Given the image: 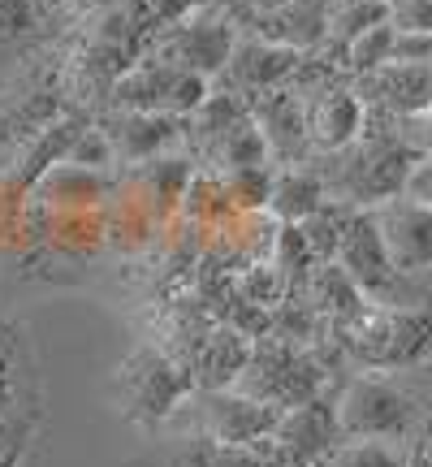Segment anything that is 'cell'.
<instances>
[{"label":"cell","mask_w":432,"mask_h":467,"mask_svg":"<svg viewBox=\"0 0 432 467\" xmlns=\"http://www.w3.org/2000/svg\"><path fill=\"white\" fill-rule=\"evenodd\" d=\"M208 156L221 165V173H233V169H255V165H268V161H273V156H268L264 134H260V126L251 121V113L242 117L233 130L221 134L212 148H208Z\"/></svg>","instance_id":"obj_23"},{"label":"cell","mask_w":432,"mask_h":467,"mask_svg":"<svg viewBox=\"0 0 432 467\" xmlns=\"http://www.w3.org/2000/svg\"><path fill=\"white\" fill-rule=\"evenodd\" d=\"M14 394H17V372H14V355L9 347L0 342V416L14 407Z\"/></svg>","instance_id":"obj_35"},{"label":"cell","mask_w":432,"mask_h":467,"mask_svg":"<svg viewBox=\"0 0 432 467\" xmlns=\"http://www.w3.org/2000/svg\"><path fill=\"white\" fill-rule=\"evenodd\" d=\"M389 26L411 35H432V0H389Z\"/></svg>","instance_id":"obj_32"},{"label":"cell","mask_w":432,"mask_h":467,"mask_svg":"<svg viewBox=\"0 0 432 467\" xmlns=\"http://www.w3.org/2000/svg\"><path fill=\"white\" fill-rule=\"evenodd\" d=\"M398 139L402 148L411 151L416 161L432 156V109H416V113H402L398 117Z\"/></svg>","instance_id":"obj_31"},{"label":"cell","mask_w":432,"mask_h":467,"mask_svg":"<svg viewBox=\"0 0 432 467\" xmlns=\"http://www.w3.org/2000/svg\"><path fill=\"white\" fill-rule=\"evenodd\" d=\"M83 126H87L83 117H57V121H48V126L39 130V139L26 143V151H22V165L14 169V186H26V191H31L52 165H61L69 143L78 139Z\"/></svg>","instance_id":"obj_21"},{"label":"cell","mask_w":432,"mask_h":467,"mask_svg":"<svg viewBox=\"0 0 432 467\" xmlns=\"http://www.w3.org/2000/svg\"><path fill=\"white\" fill-rule=\"evenodd\" d=\"M337 265L350 273V282L364 290L372 303H398V285L406 282L389 251L381 243V230L372 221V208H346L342 221V243H337Z\"/></svg>","instance_id":"obj_6"},{"label":"cell","mask_w":432,"mask_h":467,"mask_svg":"<svg viewBox=\"0 0 432 467\" xmlns=\"http://www.w3.org/2000/svg\"><path fill=\"white\" fill-rule=\"evenodd\" d=\"M273 165H255V169H233L225 173V191H230L233 213H268L273 200Z\"/></svg>","instance_id":"obj_27"},{"label":"cell","mask_w":432,"mask_h":467,"mask_svg":"<svg viewBox=\"0 0 432 467\" xmlns=\"http://www.w3.org/2000/svg\"><path fill=\"white\" fill-rule=\"evenodd\" d=\"M69 165H83L91 169V173H108V169L117 165V151H113V139L104 134L100 121H87L83 130H78V139L69 143L66 151Z\"/></svg>","instance_id":"obj_28"},{"label":"cell","mask_w":432,"mask_h":467,"mask_svg":"<svg viewBox=\"0 0 432 467\" xmlns=\"http://www.w3.org/2000/svg\"><path fill=\"white\" fill-rule=\"evenodd\" d=\"M277 451L294 467H324L329 454L342 446V424H337V407L324 394L307 399L277 416V429L268 437Z\"/></svg>","instance_id":"obj_8"},{"label":"cell","mask_w":432,"mask_h":467,"mask_svg":"<svg viewBox=\"0 0 432 467\" xmlns=\"http://www.w3.org/2000/svg\"><path fill=\"white\" fill-rule=\"evenodd\" d=\"M342 347L372 372L416 368L432 355V307L419 303H367L342 329Z\"/></svg>","instance_id":"obj_1"},{"label":"cell","mask_w":432,"mask_h":467,"mask_svg":"<svg viewBox=\"0 0 432 467\" xmlns=\"http://www.w3.org/2000/svg\"><path fill=\"white\" fill-rule=\"evenodd\" d=\"M364 100L350 87H324L316 100H307V134L316 151H346L364 134Z\"/></svg>","instance_id":"obj_17"},{"label":"cell","mask_w":432,"mask_h":467,"mask_svg":"<svg viewBox=\"0 0 432 467\" xmlns=\"http://www.w3.org/2000/svg\"><path fill=\"white\" fill-rule=\"evenodd\" d=\"M200 394V433L212 446H251L277 429V407L251 399L242 389H195Z\"/></svg>","instance_id":"obj_7"},{"label":"cell","mask_w":432,"mask_h":467,"mask_svg":"<svg viewBox=\"0 0 432 467\" xmlns=\"http://www.w3.org/2000/svg\"><path fill=\"white\" fill-rule=\"evenodd\" d=\"M324 203H329L324 178H320V173H312L307 165H285V169H277V173H273V200H268L273 221L303 225L307 217H316Z\"/></svg>","instance_id":"obj_20"},{"label":"cell","mask_w":432,"mask_h":467,"mask_svg":"<svg viewBox=\"0 0 432 467\" xmlns=\"http://www.w3.org/2000/svg\"><path fill=\"white\" fill-rule=\"evenodd\" d=\"M100 126H104V134L113 139L117 165H148L156 156H165V151L186 134L182 117L134 113V109H117L113 117H104Z\"/></svg>","instance_id":"obj_14"},{"label":"cell","mask_w":432,"mask_h":467,"mask_svg":"<svg viewBox=\"0 0 432 467\" xmlns=\"http://www.w3.org/2000/svg\"><path fill=\"white\" fill-rule=\"evenodd\" d=\"M428 109H432V78H428Z\"/></svg>","instance_id":"obj_39"},{"label":"cell","mask_w":432,"mask_h":467,"mask_svg":"<svg viewBox=\"0 0 432 467\" xmlns=\"http://www.w3.org/2000/svg\"><path fill=\"white\" fill-rule=\"evenodd\" d=\"M264 467H294V463H290V459H285V454L277 451L273 441H268V451H264Z\"/></svg>","instance_id":"obj_37"},{"label":"cell","mask_w":432,"mask_h":467,"mask_svg":"<svg viewBox=\"0 0 432 467\" xmlns=\"http://www.w3.org/2000/svg\"><path fill=\"white\" fill-rule=\"evenodd\" d=\"M247 26L268 44H282L307 57L329 44V0H285L273 14L247 17Z\"/></svg>","instance_id":"obj_15"},{"label":"cell","mask_w":432,"mask_h":467,"mask_svg":"<svg viewBox=\"0 0 432 467\" xmlns=\"http://www.w3.org/2000/svg\"><path fill=\"white\" fill-rule=\"evenodd\" d=\"M428 78L432 66H398L389 61L385 69L367 74V87L376 91V104L394 109V113H416V109H428Z\"/></svg>","instance_id":"obj_22"},{"label":"cell","mask_w":432,"mask_h":467,"mask_svg":"<svg viewBox=\"0 0 432 467\" xmlns=\"http://www.w3.org/2000/svg\"><path fill=\"white\" fill-rule=\"evenodd\" d=\"M216 0H139V26L148 31H165V26H182L195 14L212 9Z\"/></svg>","instance_id":"obj_29"},{"label":"cell","mask_w":432,"mask_h":467,"mask_svg":"<svg viewBox=\"0 0 432 467\" xmlns=\"http://www.w3.org/2000/svg\"><path fill=\"white\" fill-rule=\"evenodd\" d=\"M337 424L342 437H385V441H402L416 429V399L394 385L389 377L364 372L350 377L346 389L337 394Z\"/></svg>","instance_id":"obj_5"},{"label":"cell","mask_w":432,"mask_h":467,"mask_svg":"<svg viewBox=\"0 0 432 467\" xmlns=\"http://www.w3.org/2000/svg\"><path fill=\"white\" fill-rule=\"evenodd\" d=\"M251 350H255V337L251 334H242L238 325H216L208 337H200L195 355L186 359L190 385L195 389H230L242 377Z\"/></svg>","instance_id":"obj_16"},{"label":"cell","mask_w":432,"mask_h":467,"mask_svg":"<svg viewBox=\"0 0 432 467\" xmlns=\"http://www.w3.org/2000/svg\"><path fill=\"white\" fill-rule=\"evenodd\" d=\"M251 121L260 126L268 143V156L277 165H303L312 151V134H307V100L290 87H273L264 96L251 100Z\"/></svg>","instance_id":"obj_11"},{"label":"cell","mask_w":432,"mask_h":467,"mask_svg":"<svg viewBox=\"0 0 432 467\" xmlns=\"http://www.w3.org/2000/svg\"><path fill=\"white\" fill-rule=\"evenodd\" d=\"M324 467H411V454L402 451V441L385 437H342Z\"/></svg>","instance_id":"obj_25"},{"label":"cell","mask_w":432,"mask_h":467,"mask_svg":"<svg viewBox=\"0 0 432 467\" xmlns=\"http://www.w3.org/2000/svg\"><path fill=\"white\" fill-rule=\"evenodd\" d=\"M233 44H238V22L225 14H195L190 22L173 26V35L165 39V52L160 61H173V66L190 69V74H203V78H221L225 66L233 57Z\"/></svg>","instance_id":"obj_9"},{"label":"cell","mask_w":432,"mask_h":467,"mask_svg":"<svg viewBox=\"0 0 432 467\" xmlns=\"http://www.w3.org/2000/svg\"><path fill=\"white\" fill-rule=\"evenodd\" d=\"M230 389H242V394L268 402L277 411H290V407H299L307 399H320L324 364L312 355V347H294V342H282V337H268V342L255 337L247 368Z\"/></svg>","instance_id":"obj_3"},{"label":"cell","mask_w":432,"mask_h":467,"mask_svg":"<svg viewBox=\"0 0 432 467\" xmlns=\"http://www.w3.org/2000/svg\"><path fill=\"white\" fill-rule=\"evenodd\" d=\"M303 290H307V307H312L316 317L333 320L337 329H342L346 320H355L367 303H372L359 285L350 282V273L337 265V260H324V265L312 268V277H307Z\"/></svg>","instance_id":"obj_19"},{"label":"cell","mask_w":432,"mask_h":467,"mask_svg":"<svg viewBox=\"0 0 432 467\" xmlns=\"http://www.w3.org/2000/svg\"><path fill=\"white\" fill-rule=\"evenodd\" d=\"M372 221H376L385 251L402 277L432 268V208L406 200V195H394L372 208Z\"/></svg>","instance_id":"obj_10"},{"label":"cell","mask_w":432,"mask_h":467,"mask_svg":"<svg viewBox=\"0 0 432 467\" xmlns=\"http://www.w3.org/2000/svg\"><path fill=\"white\" fill-rule=\"evenodd\" d=\"M264 441H251V446H212V467H264Z\"/></svg>","instance_id":"obj_33"},{"label":"cell","mask_w":432,"mask_h":467,"mask_svg":"<svg viewBox=\"0 0 432 467\" xmlns=\"http://www.w3.org/2000/svg\"><path fill=\"white\" fill-rule=\"evenodd\" d=\"M139 467H212V441L203 433H186L178 441H169L165 451H156L151 463Z\"/></svg>","instance_id":"obj_30"},{"label":"cell","mask_w":432,"mask_h":467,"mask_svg":"<svg viewBox=\"0 0 432 467\" xmlns=\"http://www.w3.org/2000/svg\"><path fill=\"white\" fill-rule=\"evenodd\" d=\"M402 195L424 203V208H432V156L416 161V169H411V178H406V191H402Z\"/></svg>","instance_id":"obj_34"},{"label":"cell","mask_w":432,"mask_h":467,"mask_svg":"<svg viewBox=\"0 0 432 467\" xmlns=\"http://www.w3.org/2000/svg\"><path fill=\"white\" fill-rule=\"evenodd\" d=\"M346 69L350 74H376V69H385L389 61H394V26L389 22H376V26H367L359 39H350L346 44Z\"/></svg>","instance_id":"obj_26"},{"label":"cell","mask_w":432,"mask_h":467,"mask_svg":"<svg viewBox=\"0 0 432 467\" xmlns=\"http://www.w3.org/2000/svg\"><path fill=\"white\" fill-rule=\"evenodd\" d=\"M416 467H432V437H428V441H424V451H419Z\"/></svg>","instance_id":"obj_38"},{"label":"cell","mask_w":432,"mask_h":467,"mask_svg":"<svg viewBox=\"0 0 432 467\" xmlns=\"http://www.w3.org/2000/svg\"><path fill=\"white\" fill-rule=\"evenodd\" d=\"M389 22V0H329V44L346 52L350 39H359L367 26Z\"/></svg>","instance_id":"obj_24"},{"label":"cell","mask_w":432,"mask_h":467,"mask_svg":"<svg viewBox=\"0 0 432 467\" xmlns=\"http://www.w3.org/2000/svg\"><path fill=\"white\" fill-rule=\"evenodd\" d=\"M303 66H307L303 52L282 48V44H268L260 35H251V39H238V44H233V57H230V66H225L221 78L230 83L233 96L255 100V96H264L273 87H285ZM221 78H216V83H221Z\"/></svg>","instance_id":"obj_12"},{"label":"cell","mask_w":432,"mask_h":467,"mask_svg":"<svg viewBox=\"0 0 432 467\" xmlns=\"http://www.w3.org/2000/svg\"><path fill=\"white\" fill-rule=\"evenodd\" d=\"M31 191L48 203V208H57L61 217H87V213H96L104 203L108 178H104V173H91V169H83V165L61 161V165H52Z\"/></svg>","instance_id":"obj_18"},{"label":"cell","mask_w":432,"mask_h":467,"mask_svg":"<svg viewBox=\"0 0 432 467\" xmlns=\"http://www.w3.org/2000/svg\"><path fill=\"white\" fill-rule=\"evenodd\" d=\"M113 394H117L121 416L130 420V424H139V429H160V424L195 394V385H190L186 364H178L173 355H165V350H156V347H139L117 368Z\"/></svg>","instance_id":"obj_2"},{"label":"cell","mask_w":432,"mask_h":467,"mask_svg":"<svg viewBox=\"0 0 432 467\" xmlns=\"http://www.w3.org/2000/svg\"><path fill=\"white\" fill-rule=\"evenodd\" d=\"M242 5V14L247 17H260V14H273V9H282L285 0H238Z\"/></svg>","instance_id":"obj_36"},{"label":"cell","mask_w":432,"mask_h":467,"mask_svg":"<svg viewBox=\"0 0 432 467\" xmlns=\"http://www.w3.org/2000/svg\"><path fill=\"white\" fill-rule=\"evenodd\" d=\"M416 169V156L402 148L398 139H381L359 151V165L350 169L346 182V208H376L406 191V178Z\"/></svg>","instance_id":"obj_13"},{"label":"cell","mask_w":432,"mask_h":467,"mask_svg":"<svg viewBox=\"0 0 432 467\" xmlns=\"http://www.w3.org/2000/svg\"><path fill=\"white\" fill-rule=\"evenodd\" d=\"M212 96V78L190 74V69L160 61V57H143L139 66L117 74L113 104L117 109H134V113H169V117H190L200 113V104Z\"/></svg>","instance_id":"obj_4"}]
</instances>
